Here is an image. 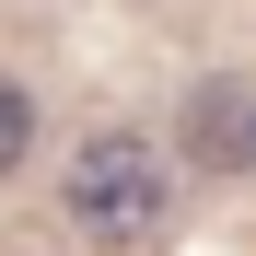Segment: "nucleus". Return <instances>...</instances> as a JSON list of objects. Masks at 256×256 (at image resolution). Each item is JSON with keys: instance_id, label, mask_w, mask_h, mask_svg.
Returning <instances> with one entry per match:
<instances>
[{"instance_id": "1", "label": "nucleus", "mask_w": 256, "mask_h": 256, "mask_svg": "<svg viewBox=\"0 0 256 256\" xmlns=\"http://www.w3.org/2000/svg\"><path fill=\"white\" fill-rule=\"evenodd\" d=\"M70 222L105 233V244H152V233H163V152L128 140V128L82 140V163H70Z\"/></svg>"}, {"instance_id": "2", "label": "nucleus", "mask_w": 256, "mask_h": 256, "mask_svg": "<svg viewBox=\"0 0 256 256\" xmlns=\"http://www.w3.org/2000/svg\"><path fill=\"white\" fill-rule=\"evenodd\" d=\"M186 163L198 175H256V94L244 82H198L186 94Z\"/></svg>"}, {"instance_id": "3", "label": "nucleus", "mask_w": 256, "mask_h": 256, "mask_svg": "<svg viewBox=\"0 0 256 256\" xmlns=\"http://www.w3.org/2000/svg\"><path fill=\"white\" fill-rule=\"evenodd\" d=\"M24 140H35V94H24V82H0V175L24 163Z\"/></svg>"}]
</instances>
